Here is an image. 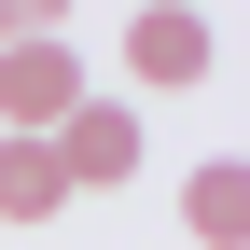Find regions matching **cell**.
Masks as SVG:
<instances>
[{
	"label": "cell",
	"mask_w": 250,
	"mask_h": 250,
	"mask_svg": "<svg viewBox=\"0 0 250 250\" xmlns=\"http://www.w3.org/2000/svg\"><path fill=\"white\" fill-rule=\"evenodd\" d=\"M70 111H83V56H70V28H14V42H0V139H56Z\"/></svg>",
	"instance_id": "cell-1"
},
{
	"label": "cell",
	"mask_w": 250,
	"mask_h": 250,
	"mask_svg": "<svg viewBox=\"0 0 250 250\" xmlns=\"http://www.w3.org/2000/svg\"><path fill=\"white\" fill-rule=\"evenodd\" d=\"M56 208H70L56 139H0V223H56Z\"/></svg>",
	"instance_id": "cell-5"
},
{
	"label": "cell",
	"mask_w": 250,
	"mask_h": 250,
	"mask_svg": "<svg viewBox=\"0 0 250 250\" xmlns=\"http://www.w3.org/2000/svg\"><path fill=\"white\" fill-rule=\"evenodd\" d=\"M56 167H70V195H111V181H139V111L125 98H83L56 125Z\"/></svg>",
	"instance_id": "cell-3"
},
{
	"label": "cell",
	"mask_w": 250,
	"mask_h": 250,
	"mask_svg": "<svg viewBox=\"0 0 250 250\" xmlns=\"http://www.w3.org/2000/svg\"><path fill=\"white\" fill-rule=\"evenodd\" d=\"M181 236L195 250H250V167L236 153H208V167L181 181Z\"/></svg>",
	"instance_id": "cell-4"
},
{
	"label": "cell",
	"mask_w": 250,
	"mask_h": 250,
	"mask_svg": "<svg viewBox=\"0 0 250 250\" xmlns=\"http://www.w3.org/2000/svg\"><path fill=\"white\" fill-rule=\"evenodd\" d=\"M208 56H223V28H208V14H181V0L125 14V70H139V83H167V98H181V83H208Z\"/></svg>",
	"instance_id": "cell-2"
}]
</instances>
